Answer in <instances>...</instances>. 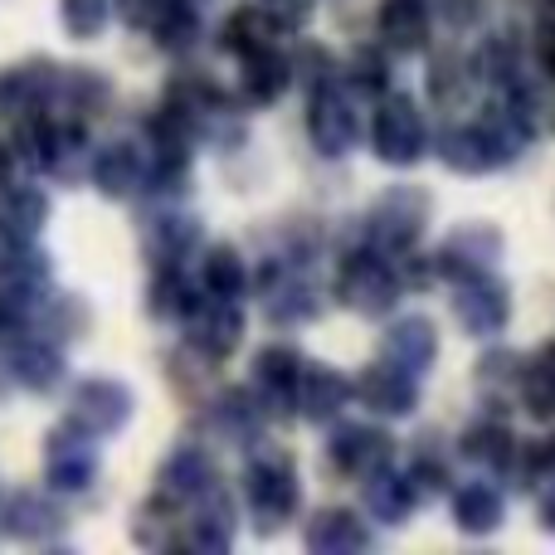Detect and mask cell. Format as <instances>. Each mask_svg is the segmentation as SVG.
<instances>
[{
    "label": "cell",
    "mask_w": 555,
    "mask_h": 555,
    "mask_svg": "<svg viewBox=\"0 0 555 555\" xmlns=\"http://www.w3.org/2000/svg\"><path fill=\"white\" fill-rule=\"evenodd\" d=\"M25 254V240H15V234L0 224V278H5L10 269H15V259Z\"/></svg>",
    "instance_id": "f5cc1de1"
},
{
    "label": "cell",
    "mask_w": 555,
    "mask_h": 555,
    "mask_svg": "<svg viewBox=\"0 0 555 555\" xmlns=\"http://www.w3.org/2000/svg\"><path fill=\"white\" fill-rule=\"evenodd\" d=\"M336 78H341V83L351 88V93L361 98V103H375V98H380L385 88H390V59H385V49L361 44L351 59H346V68H341Z\"/></svg>",
    "instance_id": "60d3db41"
},
{
    "label": "cell",
    "mask_w": 555,
    "mask_h": 555,
    "mask_svg": "<svg viewBox=\"0 0 555 555\" xmlns=\"http://www.w3.org/2000/svg\"><path fill=\"white\" fill-rule=\"evenodd\" d=\"M361 502H365V512H371L380 527H404V521L420 512V502H424V488L410 478L404 468H375V473H365L361 478Z\"/></svg>",
    "instance_id": "7402d4cb"
},
{
    "label": "cell",
    "mask_w": 555,
    "mask_h": 555,
    "mask_svg": "<svg viewBox=\"0 0 555 555\" xmlns=\"http://www.w3.org/2000/svg\"><path fill=\"white\" fill-rule=\"evenodd\" d=\"M10 171H15V152L0 142V185H10Z\"/></svg>",
    "instance_id": "db71d44e"
},
{
    "label": "cell",
    "mask_w": 555,
    "mask_h": 555,
    "mask_svg": "<svg viewBox=\"0 0 555 555\" xmlns=\"http://www.w3.org/2000/svg\"><path fill=\"white\" fill-rule=\"evenodd\" d=\"M287 74H293V83L317 88L336 74V59H332V49L317 44V39H297L293 54H287Z\"/></svg>",
    "instance_id": "bcb514c9"
},
{
    "label": "cell",
    "mask_w": 555,
    "mask_h": 555,
    "mask_svg": "<svg viewBox=\"0 0 555 555\" xmlns=\"http://www.w3.org/2000/svg\"><path fill=\"white\" fill-rule=\"evenodd\" d=\"M39 312H44V336H54V341H74V336L88 332V307L78 302V297H68V293L44 297V302H39Z\"/></svg>",
    "instance_id": "f6af8a7d"
},
{
    "label": "cell",
    "mask_w": 555,
    "mask_h": 555,
    "mask_svg": "<svg viewBox=\"0 0 555 555\" xmlns=\"http://www.w3.org/2000/svg\"><path fill=\"white\" fill-rule=\"evenodd\" d=\"M293 88L287 54L278 44H259L240 54V107H273Z\"/></svg>",
    "instance_id": "d4e9b609"
},
{
    "label": "cell",
    "mask_w": 555,
    "mask_h": 555,
    "mask_svg": "<svg viewBox=\"0 0 555 555\" xmlns=\"http://www.w3.org/2000/svg\"><path fill=\"white\" fill-rule=\"evenodd\" d=\"M400 297H404V283L395 273V259H385L380 249L356 244V249H346L336 259V302L346 312L380 322V317H390L400 307Z\"/></svg>",
    "instance_id": "277c9868"
},
{
    "label": "cell",
    "mask_w": 555,
    "mask_h": 555,
    "mask_svg": "<svg viewBox=\"0 0 555 555\" xmlns=\"http://www.w3.org/2000/svg\"><path fill=\"white\" fill-rule=\"evenodd\" d=\"M521 365L527 361H521L517 351H507V346H488V356L473 365V380H478V390L488 395L492 404H517Z\"/></svg>",
    "instance_id": "ab89813d"
},
{
    "label": "cell",
    "mask_w": 555,
    "mask_h": 555,
    "mask_svg": "<svg viewBox=\"0 0 555 555\" xmlns=\"http://www.w3.org/2000/svg\"><path fill=\"white\" fill-rule=\"evenodd\" d=\"M181 517V551H201V555H224L234 546V531H240V502L220 488V478L210 488H201L185 502Z\"/></svg>",
    "instance_id": "7c38bea8"
},
{
    "label": "cell",
    "mask_w": 555,
    "mask_h": 555,
    "mask_svg": "<svg viewBox=\"0 0 555 555\" xmlns=\"http://www.w3.org/2000/svg\"><path fill=\"white\" fill-rule=\"evenodd\" d=\"M410 473L414 482L424 488V498L429 492H449L453 488V459H449V439H443L439 429H424L420 439L410 443Z\"/></svg>",
    "instance_id": "f35d334b"
},
{
    "label": "cell",
    "mask_w": 555,
    "mask_h": 555,
    "mask_svg": "<svg viewBox=\"0 0 555 555\" xmlns=\"http://www.w3.org/2000/svg\"><path fill=\"white\" fill-rule=\"evenodd\" d=\"M249 283L259 287V307L278 332H293V326H307L322 317V287L302 273V263L269 259Z\"/></svg>",
    "instance_id": "8992f818"
},
{
    "label": "cell",
    "mask_w": 555,
    "mask_h": 555,
    "mask_svg": "<svg viewBox=\"0 0 555 555\" xmlns=\"http://www.w3.org/2000/svg\"><path fill=\"white\" fill-rule=\"evenodd\" d=\"M351 404V375L336 371L326 361H302L293 390V414L307 424H336L341 410Z\"/></svg>",
    "instance_id": "ffe728a7"
},
{
    "label": "cell",
    "mask_w": 555,
    "mask_h": 555,
    "mask_svg": "<svg viewBox=\"0 0 555 555\" xmlns=\"http://www.w3.org/2000/svg\"><path fill=\"white\" fill-rule=\"evenodd\" d=\"M88 181L103 201H137L146 191V146L132 142V137L103 142L88 162Z\"/></svg>",
    "instance_id": "2e32d148"
},
{
    "label": "cell",
    "mask_w": 555,
    "mask_h": 555,
    "mask_svg": "<svg viewBox=\"0 0 555 555\" xmlns=\"http://www.w3.org/2000/svg\"><path fill=\"white\" fill-rule=\"evenodd\" d=\"M395 459V439L385 424H336L322 449L326 478H365Z\"/></svg>",
    "instance_id": "5bb4252c"
},
{
    "label": "cell",
    "mask_w": 555,
    "mask_h": 555,
    "mask_svg": "<svg viewBox=\"0 0 555 555\" xmlns=\"http://www.w3.org/2000/svg\"><path fill=\"white\" fill-rule=\"evenodd\" d=\"M307 142L317 146V156H346L361 142V98L336 74L307 88Z\"/></svg>",
    "instance_id": "52a82bcc"
},
{
    "label": "cell",
    "mask_w": 555,
    "mask_h": 555,
    "mask_svg": "<svg viewBox=\"0 0 555 555\" xmlns=\"http://www.w3.org/2000/svg\"><path fill=\"white\" fill-rule=\"evenodd\" d=\"M449 512H453V527L463 531V537H492V531H502V521H507V492L498 488V482H463V488H449Z\"/></svg>",
    "instance_id": "484cf974"
},
{
    "label": "cell",
    "mask_w": 555,
    "mask_h": 555,
    "mask_svg": "<svg viewBox=\"0 0 555 555\" xmlns=\"http://www.w3.org/2000/svg\"><path fill=\"white\" fill-rule=\"evenodd\" d=\"M132 414H137V395L117 375H83L74 385V395H68V424H78L93 439L122 434L132 424Z\"/></svg>",
    "instance_id": "9c48e42d"
},
{
    "label": "cell",
    "mask_w": 555,
    "mask_h": 555,
    "mask_svg": "<svg viewBox=\"0 0 555 555\" xmlns=\"http://www.w3.org/2000/svg\"><path fill=\"white\" fill-rule=\"evenodd\" d=\"M5 375L29 395H54L59 385L68 380V361H64V346L54 336H10L5 341Z\"/></svg>",
    "instance_id": "9a60e30c"
},
{
    "label": "cell",
    "mask_w": 555,
    "mask_h": 555,
    "mask_svg": "<svg viewBox=\"0 0 555 555\" xmlns=\"http://www.w3.org/2000/svg\"><path fill=\"white\" fill-rule=\"evenodd\" d=\"M0 527L15 541L44 546V541H59V531H64L68 521H64V512H59V502L44 498V492H15V498L0 507Z\"/></svg>",
    "instance_id": "f546056e"
},
{
    "label": "cell",
    "mask_w": 555,
    "mask_h": 555,
    "mask_svg": "<svg viewBox=\"0 0 555 555\" xmlns=\"http://www.w3.org/2000/svg\"><path fill=\"white\" fill-rule=\"evenodd\" d=\"M254 5H259L263 15L273 20L278 35H297V29H302L307 20H312L317 0H254Z\"/></svg>",
    "instance_id": "f907efd6"
},
{
    "label": "cell",
    "mask_w": 555,
    "mask_h": 555,
    "mask_svg": "<svg viewBox=\"0 0 555 555\" xmlns=\"http://www.w3.org/2000/svg\"><path fill=\"white\" fill-rule=\"evenodd\" d=\"M351 400H361V410L375 420H410L420 410V380L375 361L361 375H351Z\"/></svg>",
    "instance_id": "d6986e66"
},
{
    "label": "cell",
    "mask_w": 555,
    "mask_h": 555,
    "mask_svg": "<svg viewBox=\"0 0 555 555\" xmlns=\"http://www.w3.org/2000/svg\"><path fill=\"white\" fill-rule=\"evenodd\" d=\"M302 546L312 555H361L375 546L371 527L351 507H317L302 527Z\"/></svg>",
    "instance_id": "603a6c76"
},
{
    "label": "cell",
    "mask_w": 555,
    "mask_h": 555,
    "mask_svg": "<svg viewBox=\"0 0 555 555\" xmlns=\"http://www.w3.org/2000/svg\"><path fill=\"white\" fill-rule=\"evenodd\" d=\"M434 220V195L424 185H390V191L375 195V205L365 210V244L380 249L385 259H400V254L420 249V240L429 234Z\"/></svg>",
    "instance_id": "5b68a950"
},
{
    "label": "cell",
    "mask_w": 555,
    "mask_h": 555,
    "mask_svg": "<svg viewBox=\"0 0 555 555\" xmlns=\"http://www.w3.org/2000/svg\"><path fill=\"white\" fill-rule=\"evenodd\" d=\"M181 332H185V351H195L201 361H210V365H224L244 346L249 322H244V307L240 302L201 293V297H195V307L185 312Z\"/></svg>",
    "instance_id": "30bf717a"
},
{
    "label": "cell",
    "mask_w": 555,
    "mask_h": 555,
    "mask_svg": "<svg viewBox=\"0 0 555 555\" xmlns=\"http://www.w3.org/2000/svg\"><path fill=\"white\" fill-rule=\"evenodd\" d=\"M249 259H244L234 244H210L205 249L201 244V293H210V297H230V302H240L244 293H249Z\"/></svg>",
    "instance_id": "e575fe53"
},
{
    "label": "cell",
    "mask_w": 555,
    "mask_h": 555,
    "mask_svg": "<svg viewBox=\"0 0 555 555\" xmlns=\"http://www.w3.org/2000/svg\"><path fill=\"white\" fill-rule=\"evenodd\" d=\"M473 74H468V59L453 54V49H439V54L429 59V74H424V88H429V98L439 107H453L463 103V93H468Z\"/></svg>",
    "instance_id": "7bdbcfd3"
},
{
    "label": "cell",
    "mask_w": 555,
    "mask_h": 555,
    "mask_svg": "<svg viewBox=\"0 0 555 555\" xmlns=\"http://www.w3.org/2000/svg\"><path fill=\"white\" fill-rule=\"evenodd\" d=\"M434 20H443V25L453 29V35H463V29H478L482 20H488V0H429Z\"/></svg>",
    "instance_id": "681fc988"
},
{
    "label": "cell",
    "mask_w": 555,
    "mask_h": 555,
    "mask_svg": "<svg viewBox=\"0 0 555 555\" xmlns=\"http://www.w3.org/2000/svg\"><path fill=\"white\" fill-rule=\"evenodd\" d=\"M240 502L259 537H278L302 507V482H297L293 453L278 449V443H263V449L249 443V459H244L240 473Z\"/></svg>",
    "instance_id": "7a4b0ae2"
},
{
    "label": "cell",
    "mask_w": 555,
    "mask_h": 555,
    "mask_svg": "<svg viewBox=\"0 0 555 555\" xmlns=\"http://www.w3.org/2000/svg\"><path fill=\"white\" fill-rule=\"evenodd\" d=\"M453 326L473 341H498L502 332L512 326V287L502 283L498 273L468 278V283H453Z\"/></svg>",
    "instance_id": "8fae6325"
},
{
    "label": "cell",
    "mask_w": 555,
    "mask_h": 555,
    "mask_svg": "<svg viewBox=\"0 0 555 555\" xmlns=\"http://www.w3.org/2000/svg\"><path fill=\"white\" fill-rule=\"evenodd\" d=\"M146 35H152V44L162 49V54L185 59L201 44L205 20H201V10H195V0H162V10H156L152 25H146Z\"/></svg>",
    "instance_id": "d6a6232c"
},
{
    "label": "cell",
    "mask_w": 555,
    "mask_h": 555,
    "mask_svg": "<svg viewBox=\"0 0 555 555\" xmlns=\"http://www.w3.org/2000/svg\"><path fill=\"white\" fill-rule=\"evenodd\" d=\"M375 35L390 54H424L434 35L429 0H380L375 5Z\"/></svg>",
    "instance_id": "cb8c5ba5"
},
{
    "label": "cell",
    "mask_w": 555,
    "mask_h": 555,
    "mask_svg": "<svg viewBox=\"0 0 555 555\" xmlns=\"http://www.w3.org/2000/svg\"><path fill=\"white\" fill-rule=\"evenodd\" d=\"M98 478V439L83 434L78 424H54L44 439V482L59 498H74V492H88Z\"/></svg>",
    "instance_id": "4fadbf2b"
},
{
    "label": "cell",
    "mask_w": 555,
    "mask_h": 555,
    "mask_svg": "<svg viewBox=\"0 0 555 555\" xmlns=\"http://www.w3.org/2000/svg\"><path fill=\"white\" fill-rule=\"evenodd\" d=\"M59 20H64V35L78 44L103 39L113 25V0H59Z\"/></svg>",
    "instance_id": "ee69618b"
},
{
    "label": "cell",
    "mask_w": 555,
    "mask_h": 555,
    "mask_svg": "<svg viewBox=\"0 0 555 555\" xmlns=\"http://www.w3.org/2000/svg\"><path fill=\"white\" fill-rule=\"evenodd\" d=\"M132 541L142 551H181V502L152 492L132 517Z\"/></svg>",
    "instance_id": "8d00e7d4"
},
{
    "label": "cell",
    "mask_w": 555,
    "mask_h": 555,
    "mask_svg": "<svg viewBox=\"0 0 555 555\" xmlns=\"http://www.w3.org/2000/svg\"><path fill=\"white\" fill-rule=\"evenodd\" d=\"M468 74H473V83L492 88V93H507L527 74V54H521V44L512 35H488L478 44V54L468 59Z\"/></svg>",
    "instance_id": "1f68e13d"
},
{
    "label": "cell",
    "mask_w": 555,
    "mask_h": 555,
    "mask_svg": "<svg viewBox=\"0 0 555 555\" xmlns=\"http://www.w3.org/2000/svg\"><path fill=\"white\" fill-rule=\"evenodd\" d=\"M273 35H278L273 20L249 0V5L230 10V20H224V29H220V44L240 59V54H249V49H259V44H273Z\"/></svg>",
    "instance_id": "b9f144b4"
},
{
    "label": "cell",
    "mask_w": 555,
    "mask_h": 555,
    "mask_svg": "<svg viewBox=\"0 0 555 555\" xmlns=\"http://www.w3.org/2000/svg\"><path fill=\"white\" fill-rule=\"evenodd\" d=\"M502 249H507V234L488 220L459 224V230L443 234V244L429 254L434 263V283H468V278H482L498 269Z\"/></svg>",
    "instance_id": "ba28073f"
},
{
    "label": "cell",
    "mask_w": 555,
    "mask_h": 555,
    "mask_svg": "<svg viewBox=\"0 0 555 555\" xmlns=\"http://www.w3.org/2000/svg\"><path fill=\"white\" fill-rule=\"evenodd\" d=\"M201 297V283H195L185 269H152V283H146V317L166 326H181L185 312Z\"/></svg>",
    "instance_id": "836d02e7"
},
{
    "label": "cell",
    "mask_w": 555,
    "mask_h": 555,
    "mask_svg": "<svg viewBox=\"0 0 555 555\" xmlns=\"http://www.w3.org/2000/svg\"><path fill=\"white\" fill-rule=\"evenodd\" d=\"M517 404L531 420L551 424L555 420V341L541 346L527 365H521V385H517Z\"/></svg>",
    "instance_id": "74e56055"
},
{
    "label": "cell",
    "mask_w": 555,
    "mask_h": 555,
    "mask_svg": "<svg viewBox=\"0 0 555 555\" xmlns=\"http://www.w3.org/2000/svg\"><path fill=\"white\" fill-rule=\"evenodd\" d=\"M39 302H44L39 293H25V287H15V283H0V341L25 332V326L35 322Z\"/></svg>",
    "instance_id": "7dc6e473"
},
{
    "label": "cell",
    "mask_w": 555,
    "mask_h": 555,
    "mask_svg": "<svg viewBox=\"0 0 555 555\" xmlns=\"http://www.w3.org/2000/svg\"><path fill=\"white\" fill-rule=\"evenodd\" d=\"M210 424L220 439L249 449V443H259L263 424H269V410H263V400L249 390V385H234V390H220L210 400Z\"/></svg>",
    "instance_id": "f1b7e54d"
},
{
    "label": "cell",
    "mask_w": 555,
    "mask_h": 555,
    "mask_svg": "<svg viewBox=\"0 0 555 555\" xmlns=\"http://www.w3.org/2000/svg\"><path fill=\"white\" fill-rule=\"evenodd\" d=\"M546 443H551V463H555V439H546Z\"/></svg>",
    "instance_id": "11a10c76"
},
{
    "label": "cell",
    "mask_w": 555,
    "mask_h": 555,
    "mask_svg": "<svg viewBox=\"0 0 555 555\" xmlns=\"http://www.w3.org/2000/svg\"><path fill=\"white\" fill-rule=\"evenodd\" d=\"M429 146L453 176H488V171H502V166L517 162L531 146V137H527V127L512 117L507 103H492V107H482L473 122L443 127L439 142H429Z\"/></svg>",
    "instance_id": "6da1fadb"
},
{
    "label": "cell",
    "mask_w": 555,
    "mask_h": 555,
    "mask_svg": "<svg viewBox=\"0 0 555 555\" xmlns=\"http://www.w3.org/2000/svg\"><path fill=\"white\" fill-rule=\"evenodd\" d=\"M54 103H64V113L74 122H93L113 107V78L98 74V68H59Z\"/></svg>",
    "instance_id": "4dcf8cb0"
},
{
    "label": "cell",
    "mask_w": 555,
    "mask_h": 555,
    "mask_svg": "<svg viewBox=\"0 0 555 555\" xmlns=\"http://www.w3.org/2000/svg\"><path fill=\"white\" fill-rule=\"evenodd\" d=\"M297 371H302V356L293 346L273 341V346H259L254 351V365H249V390L263 400L269 420H293V390H297Z\"/></svg>",
    "instance_id": "44dd1931"
},
{
    "label": "cell",
    "mask_w": 555,
    "mask_h": 555,
    "mask_svg": "<svg viewBox=\"0 0 555 555\" xmlns=\"http://www.w3.org/2000/svg\"><path fill=\"white\" fill-rule=\"evenodd\" d=\"M166 371H171V375H166V380H171V390L181 395L185 404H201V395H195V390H215V380H210L215 365H210V361H201L195 351H185L181 361H171Z\"/></svg>",
    "instance_id": "c3c4849f"
},
{
    "label": "cell",
    "mask_w": 555,
    "mask_h": 555,
    "mask_svg": "<svg viewBox=\"0 0 555 555\" xmlns=\"http://www.w3.org/2000/svg\"><path fill=\"white\" fill-rule=\"evenodd\" d=\"M429 122H424L420 103L410 93H390L385 88L375 98V113H371V132H365V146L380 166L390 171H414V166L429 156Z\"/></svg>",
    "instance_id": "3957f363"
},
{
    "label": "cell",
    "mask_w": 555,
    "mask_h": 555,
    "mask_svg": "<svg viewBox=\"0 0 555 555\" xmlns=\"http://www.w3.org/2000/svg\"><path fill=\"white\" fill-rule=\"evenodd\" d=\"M215 478H220V473H215L210 449H201V443H176V449L162 459V468H156V492L185 507V502H191L201 488H210Z\"/></svg>",
    "instance_id": "4316f807"
},
{
    "label": "cell",
    "mask_w": 555,
    "mask_h": 555,
    "mask_svg": "<svg viewBox=\"0 0 555 555\" xmlns=\"http://www.w3.org/2000/svg\"><path fill=\"white\" fill-rule=\"evenodd\" d=\"M0 224H5L15 240L35 244L39 234H44V224H49V195L39 191V185H29V181L0 185Z\"/></svg>",
    "instance_id": "d590c367"
},
{
    "label": "cell",
    "mask_w": 555,
    "mask_h": 555,
    "mask_svg": "<svg viewBox=\"0 0 555 555\" xmlns=\"http://www.w3.org/2000/svg\"><path fill=\"white\" fill-rule=\"evenodd\" d=\"M201 244H205L201 220L185 215V210H176V205L142 220V254H146L152 269H185V259L201 254Z\"/></svg>",
    "instance_id": "e0dca14e"
},
{
    "label": "cell",
    "mask_w": 555,
    "mask_h": 555,
    "mask_svg": "<svg viewBox=\"0 0 555 555\" xmlns=\"http://www.w3.org/2000/svg\"><path fill=\"white\" fill-rule=\"evenodd\" d=\"M380 361L395 365L404 375H429L434 361H439V322L424 312H410V317H395L380 336Z\"/></svg>",
    "instance_id": "ac0fdd59"
},
{
    "label": "cell",
    "mask_w": 555,
    "mask_h": 555,
    "mask_svg": "<svg viewBox=\"0 0 555 555\" xmlns=\"http://www.w3.org/2000/svg\"><path fill=\"white\" fill-rule=\"evenodd\" d=\"M537 521H541V531L555 537V473L537 488Z\"/></svg>",
    "instance_id": "816d5d0a"
},
{
    "label": "cell",
    "mask_w": 555,
    "mask_h": 555,
    "mask_svg": "<svg viewBox=\"0 0 555 555\" xmlns=\"http://www.w3.org/2000/svg\"><path fill=\"white\" fill-rule=\"evenodd\" d=\"M517 434H512V424L502 420V414H482V420H473L468 429L459 434V453L473 463V468H488L498 473V478H507L512 459H517Z\"/></svg>",
    "instance_id": "83f0119b"
}]
</instances>
